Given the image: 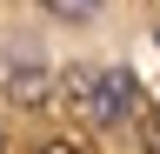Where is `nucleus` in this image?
Here are the masks:
<instances>
[{
    "mask_svg": "<svg viewBox=\"0 0 160 154\" xmlns=\"http://www.w3.org/2000/svg\"><path fill=\"white\" fill-rule=\"evenodd\" d=\"M40 154H80V147H67V141H53V147H40Z\"/></svg>",
    "mask_w": 160,
    "mask_h": 154,
    "instance_id": "5",
    "label": "nucleus"
},
{
    "mask_svg": "<svg viewBox=\"0 0 160 154\" xmlns=\"http://www.w3.org/2000/svg\"><path fill=\"white\" fill-rule=\"evenodd\" d=\"M67 101L93 127H120L127 114H140V81H133V67H73L67 74Z\"/></svg>",
    "mask_w": 160,
    "mask_h": 154,
    "instance_id": "1",
    "label": "nucleus"
},
{
    "mask_svg": "<svg viewBox=\"0 0 160 154\" xmlns=\"http://www.w3.org/2000/svg\"><path fill=\"white\" fill-rule=\"evenodd\" d=\"M47 94H53V74L40 67V61H13L7 67V101L13 107H40Z\"/></svg>",
    "mask_w": 160,
    "mask_h": 154,
    "instance_id": "2",
    "label": "nucleus"
},
{
    "mask_svg": "<svg viewBox=\"0 0 160 154\" xmlns=\"http://www.w3.org/2000/svg\"><path fill=\"white\" fill-rule=\"evenodd\" d=\"M47 13H53V20H93L100 0H47Z\"/></svg>",
    "mask_w": 160,
    "mask_h": 154,
    "instance_id": "3",
    "label": "nucleus"
},
{
    "mask_svg": "<svg viewBox=\"0 0 160 154\" xmlns=\"http://www.w3.org/2000/svg\"><path fill=\"white\" fill-rule=\"evenodd\" d=\"M140 141H147V154H160V114H140Z\"/></svg>",
    "mask_w": 160,
    "mask_h": 154,
    "instance_id": "4",
    "label": "nucleus"
}]
</instances>
